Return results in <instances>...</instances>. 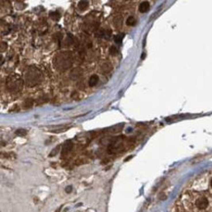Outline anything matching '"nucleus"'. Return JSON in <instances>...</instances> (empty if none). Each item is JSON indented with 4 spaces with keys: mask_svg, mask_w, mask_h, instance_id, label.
<instances>
[{
    "mask_svg": "<svg viewBox=\"0 0 212 212\" xmlns=\"http://www.w3.org/2000/svg\"><path fill=\"white\" fill-rule=\"evenodd\" d=\"M150 9V3L147 1H143L141 4L139 5V11L140 13H146L149 11Z\"/></svg>",
    "mask_w": 212,
    "mask_h": 212,
    "instance_id": "0eeeda50",
    "label": "nucleus"
},
{
    "mask_svg": "<svg viewBox=\"0 0 212 212\" xmlns=\"http://www.w3.org/2000/svg\"><path fill=\"white\" fill-rule=\"evenodd\" d=\"M60 150H61V146H57L55 149H54L53 151L50 152V156H55L56 154L60 152Z\"/></svg>",
    "mask_w": 212,
    "mask_h": 212,
    "instance_id": "dca6fc26",
    "label": "nucleus"
},
{
    "mask_svg": "<svg viewBox=\"0 0 212 212\" xmlns=\"http://www.w3.org/2000/svg\"><path fill=\"white\" fill-rule=\"evenodd\" d=\"M122 38H123V36L121 35V34H118V35H116L114 37V42L117 43V44H120L122 42Z\"/></svg>",
    "mask_w": 212,
    "mask_h": 212,
    "instance_id": "a211bd4d",
    "label": "nucleus"
},
{
    "mask_svg": "<svg viewBox=\"0 0 212 212\" xmlns=\"http://www.w3.org/2000/svg\"><path fill=\"white\" fill-rule=\"evenodd\" d=\"M99 82V76L98 75H92L89 78V85L91 87H94L97 85V83Z\"/></svg>",
    "mask_w": 212,
    "mask_h": 212,
    "instance_id": "1a4fd4ad",
    "label": "nucleus"
},
{
    "mask_svg": "<svg viewBox=\"0 0 212 212\" xmlns=\"http://www.w3.org/2000/svg\"><path fill=\"white\" fill-rule=\"evenodd\" d=\"M88 2L87 1H79L78 2V9L80 10V11H83V10L87 9L88 8Z\"/></svg>",
    "mask_w": 212,
    "mask_h": 212,
    "instance_id": "9d476101",
    "label": "nucleus"
},
{
    "mask_svg": "<svg viewBox=\"0 0 212 212\" xmlns=\"http://www.w3.org/2000/svg\"><path fill=\"white\" fill-rule=\"evenodd\" d=\"M48 97L47 96H42V97H40L39 99H37V101H36V105H42L44 104V103H47L48 102Z\"/></svg>",
    "mask_w": 212,
    "mask_h": 212,
    "instance_id": "9b49d317",
    "label": "nucleus"
},
{
    "mask_svg": "<svg viewBox=\"0 0 212 212\" xmlns=\"http://www.w3.org/2000/svg\"><path fill=\"white\" fill-rule=\"evenodd\" d=\"M110 52L112 55H116L117 54V49L114 47V46H112V47L110 48Z\"/></svg>",
    "mask_w": 212,
    "mask_h": 212,
    "instance_id": "aec40b11",
    "label": "nucleus"
},
{
    "mask_svg": "<svg viewBox=\"0 0 212 212\" xmlns=\"http://www.w3.org/2000/svg\"><path fill=\"white\" fill-rule=\"evenodd\" d=\"M42 80V73L35 66H30L26 70V73H24V81H26V85L30 86H35L38 83H40V81Z\"/></svg>",
    "mask_w": 212,
    "mask_h": 212,
    "instance_id": "f03ea898",
    "label": "nucleus"
},
{
    "mask_svg": "<svg viewBox=\"0 0 212 212\" xmlns=\"http://www.w3.org/2000/svg\"><path fill=\"white\" fill-rule=\"evenodd\" d=\"M6 49H7V43L6 42H1V48H0L1 52H4Z\"/></svg>",
    "mask_w": 212,
    "mask_h": 212,
    "instance_id": "412c9836",
    "label": "nucleus"
},
{
    "mask_svg": "<svg viewBox=\"0 0 212 212\" xmlns=\"http://www.w3.org/2000/svg\"><path fill=\"white\" fill-rule=\"evenodd\" d=\"M71 191H72V187H71V186H68V187H66V192L68 194L71 193Z\"/></svg>",
    "mask_w": 212,
    "mask_h": 212,
    "instance_id": "5701e85b",
    "label": "nucleus"
},
{
    "mask_svg": "<svg viewBox=\"0 0 212 212\" xmlns=\"http://www.w3.org/2000/svg\"><path fill=\"white\" fill-rule=\"evenodd\" d=\"M34 104V101L33 99H26V101L24 102V108H31Z\"/></svg>",
    "mask_w": 212,
    "mask_h": 212,
    "instance_id": "f8f14e48",
    "label": "nucleus"
},
{
    "mask_svg": "<svg viewBox=\"0 0 212 212\" xmlns=\"http://www.w3.org/2000/svg\"><path fill=\"white\" fill-rule=\"evenodd\" d=\"M50 17L54 20V21H58V20L60 19V13H58V12H52V13L50 14Z\"/></svg>",
    "mask_w": 212,
    "mask_h": 212,
    "instance_id": "2eb2a0df",
    "label": "nucleus"
},
{
    "mask_svg": "<svg viewBox=\"0 0 212 212\" xmlns=\"http://www.w3.org/2000/svg\"><path fill=\"white\" fill-rule=\"evenodd\" d=\"M81 75H82V70L79 68H75L70 71V77L72 79H77Z\"/></svg>",
    "mask_w": 212,
    "mask_h": 212,
    "instance_id": "423d86ee",
    "label": "nucleus"
},
{
    "mask_svg": "<svg viewBox=\"0 0 212 212\" xmlns=\"http://www.w3.org/2000/svg\"><path fill=\"white\" fill-rule=\"evenodd\" d=\"M72 65V58L68 52H61L58 53L54 58V66L56 70L64 71L70 68Z\"/></svg>",
    "mask_w": 212,
    "mask_h": 212,
    "instance_id": "f257e3e1",
    "label": "nucleus"
},
{
    "mask_svg": "<svg viewBox=\"0 0 212 212\" xmlns=\"http://www.w3.org/2000/svg\"><path fill=\"white\" fill-rule=\"evenodd\" d=\"M209 201L205 196H200L196 200V207L199 209V210H204L208 207Z\"/></svg>",
    "mask_w": 212,
    "mask_h": 212,
    "instance_id": "20e7f679",
    "label": "nucleus"
},
{
    "mask_svg": "<svg viewBox=\"0 0 212 212\" xmlns=\"http://www.w3.org/2000/svg\"><path fill=\"white\" fill-rule=\"evenodd\" d=\"M113 23H114V24H115V26H119V24H120V23H121V17H119V16H118V17H115V18H114V21H113Z\"/></svg>",
    "mask_w": 212,
    "mask_h": 212,
    "instance_id": "6ab92c4d",
    "label": "nucleus"
},
{
    "mask_svg": "<svg viewBox=\"0 0 212 212\" xmlns=\"http://www.w3.org/2000/svg\"><path fill=\"white\" fill-rule=\"evenodd\" d=\"M24 81L18 75H10L6 79V87L11 92H20L23 89Z\"/></svg>",
    "mask_w": 212,
    "mask_h": 212,
    "instance_id": "7ed1b4c3",
    "label": "nucleus"
},
{
    "mask_svg": "<svg viewBox=\"0 0 212 212\" xmlns=\"http://www.w3.org/2000/svg\"><path fill=\"white\" fill-rule=\"evenodd\" d=\"M96 35H97V37H103V36H105V33L103 30H100L96 33Z\"/></svg>",
    "mask_w": 212,
    "mask_h": 212,
    "instance_id": "4be33fe9",
    "label": "nucleus"
},
{
    "mask_svg": "<svg viewBox=\"0 0 212 212\" xmlns=\"http://www.w3.org/2000/svg\"><path fill=\"white\" fill-rule=\"evenodd\" d=\"M126 24H127V26H135V24H136V19H135L134 17L130 16L129 18L127 19V21H126Z\"/></svg>",
    "mask_w": 212,
    "mask_h": 212,
    "instance_id": "ddd939ff",
    "label": "nucleus"
},
{
    "mask_svg": "<svg viewBox=\"0 0 212 212\" xmlns=\"http://www.w3.org/2000/svg\"><path fill=\"white\" fill-rule=\"evenodd\" d=\"M101 70H102V71L104 73H108V72H110V71H112V66L110 65V63H105V64H103L102 66H101Z\"/></svg>",
    "mask_w": 212,
    "mask_h": 212,
    "instance_id": "6e6552de",
    "label": "nucleus"
},
{
    "mask_svg": "<svg viewBox=\"0 0 212 212\" xmlns=\"http://www.w3.org/2000/svg\"><path fill=\"white\" fill-rule=\"evenodd\" d=\"M73 148V145H72V142L71 141H66L65 144L63 145V148H62V154L65 156V154H68L71 150H72Z\"/></svg>",
    "mask_w": 212,
    "mask_h": 212,
    "instance_id": "39448f33",
    "label": "nucleus"
},
{
    "mask_svg": "<svg viewBox=\"0 0 212 212\" xmlns=\"http://www.w3.org/2000/svg\"><path fill=\"white\" fill-rule=\"evenodd\" d=\"M26 133H28V131H26V130H24V129H18L16 131V134L19 135V136H26Z\"/></svg>",
    "mask_w": 212,
    "mask_h": 212,
    "instance_id": "f3484780",
    "label": "nucleus"
},
{
    "mask_svg": "<svg viewBox=\"0 0 212 212\" xmlns=\"http://www.w3.org/2000/svg\"><path fill=\"white\" fill-rule=\"evenodd\" d=\"M72 43H73V37L70 35V34H68V36L66 38L65 44H66V45H71Z\"/></svg>",
    "mask_w": 212,
    "mask_h": 212,
    "instance_id": "4468645a",
    "label": "nucleus"
},
{
    "mask_svg": "<svg viewBox=\"0 0 212 212\" xmlns=\"http://www.w3.org/2000/svg\"><path fill=\"white\" fill-rule=\"evenodd\" d=\"M210 186H211V188H212V179L210 180Z\"/></svg>",
    "mask_w": 212,
    "mask_h": 212,
    "instance_id": "b1692460",
    "label": "nucleus"
}]
</instances>
